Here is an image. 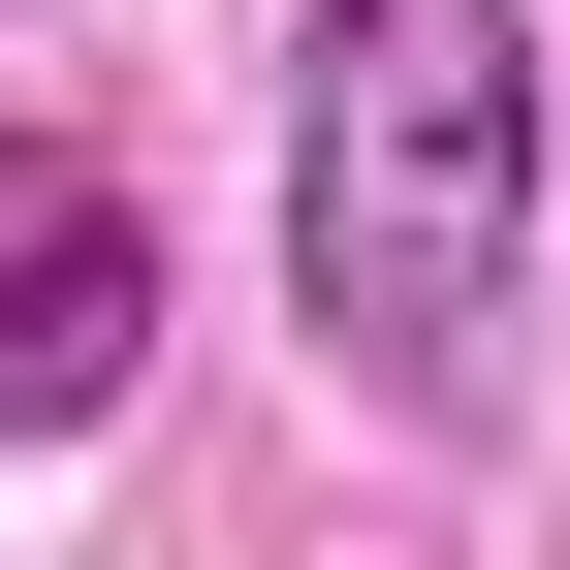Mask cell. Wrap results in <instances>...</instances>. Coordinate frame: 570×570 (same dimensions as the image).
Listing matches in <instances>:
<instances>
[{
  "label": "cell",
  "mask_w": 570,
  "mask_h": 570,
  "mask_svg": "<svg viewBox=\"0 0 570 570\" xmlns=\"http://www.w3.org/2000/svg\"><path fill=\"white\" fill-rule=\"evenodd\" d=\"M539 159H570L539 0H317V63H285V317H317V381L475 444L508 317H539Z\"/></svg>",
  "instance_id": "6da1fadb"
},
{
  "label": "cell",
  "mask_w": 570,
  "mask_h": 570,
  "mask_svg": "<svg viewBox=\"0 0 570 570\" xmlns=\"http://www.w3.org/2000/svg\"><path fill=\"white\" fill-rule=\"evenodd\" d=\"M127 348H159V223H127V159H63V127H0V475L96 444Z\"/></svg>",
  "instance_id": "7a4b0ae2"
}]
</instances>
